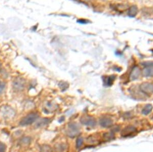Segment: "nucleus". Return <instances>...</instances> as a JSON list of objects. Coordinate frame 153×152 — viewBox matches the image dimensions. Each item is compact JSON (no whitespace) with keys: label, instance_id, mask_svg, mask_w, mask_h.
Here are the masks:
<instances>
[{"label":"nucleus","instance_id":"39448f33","mask_svg":"<svg viewBox=\"0 0 153 152\" xmlns=\"http://www.w3.org/2000/svg\"><path fill=\"white\" fill-rule=\"evenodd\" d=\"M82 124L89 127H94L96 124V119L91 116L85 115L82 116L80 119Z\"/></svg>","mask_w":153,"mask_h":152},{"label":"nucleus","instance_id":"a211bd4d","mask_svg":"<svg viewBox=\"0 0 153 152\" xmlns=\"http://www.w3.org/2000/svg\"><path fill=\"white\" fill-rule=\"evenodd\" d=\"M5 145L3 143H0V152H4L5 151Z\"/></svg>","mask_w":153,"mask_h":152},{"label":"nucleus","instance_id":"2eb2a0df","mask_svg":"<svg viewBox=\"0 0 153 152\" xmlns=\"http://www.w3.org/2000/svg\"><path fill=\"white\" fill-rule=\"evenodd\" d=\"M83 143V139L82 137H79L77 139L76 141V148H80V147L82 146Z\"/></svg>","mask_w":153,"mask_h":152},{"label":"nucleus","instance_id":"ddd939ff","mask_svg":"<svg viewBox=\"0 0 153 152\" xmlns=\"http://www.w3.org/2000/svg\"><path fill=\"white\" fill-rule=\"evenodd\" d=\"M153 110V106L151 104H148L142 110V114L144 115H148Z\"/></svg>","mask_w":153,"mask_h":152},{"label":"nucleus","instance_id":"9b49d317","mask_svg":"<svg viewBox=\"0 0 153 152\" xmlns=\"http://www.w3.org/2000/svg\"><path fill=\"white\" fill-rule=\"evenodd\" d=\"M104 79V82L105 83V85L107 86H111L113 84V82L115 79V76L114 75H112L110 76L105 77Z\"/></svg>","mask_w":153,"mask_h":152},{"label":"nucleus","instance_id":"9d476101","mask_svg":"<svg viewBox=\"0 0 153 152\" xmlns=\"http://www.w3.org/2000/svg\"><path fill=\"white\" fill-rule=\"evenodd\" d=\"M142 74L144 77H153V67H146L143 69Z\"/></svg>","mask_w":153,"mask_h":152},{"label":"nucleus","instance_id":"f03ea898","mask_svg":"<svg viewBox=\"0 0 153 152\" xmlns=\"http://www.w3.org/2000/svg\"><path fill=\"white\" fill-rule=\"evenodd\" d=\"M38 117V115L35 113H32L28 115L25 117L20 122V124L21 126H25L27 125L33 124Z\"/></svg>","mask_w":153,"mask_h":152},{"label":"nucleus","instance_id":"4468645a","mask_svg":"<svg viewBox=\"0 0 153 152\" xmlns=\"http://www.w3.org/2000/svg\"><path fill=\"white\" fill-rule=\"evenodd\" d=\"M103 139L105 141H110V140H113L114 139V135L112 132L110 133H106L103 135Z\"/></svg>","mask_w":153,"mask_h":152},{"label":"nucleus","instance_id":"1a4fd4ad","mask_svg":"<svg viewBox=\"0 0 153 152\" xmlns=\"http://www.w3.org/2000/svg\"><path fill=\"white\" fill-rule=\"evenodd\" d=\"M138 11V9L136 6H132L129 9L128 12V15L130 18H134L137 14Z\"/></svg>","mask_w":153,"mask_h":152},{"label":"nucleus","instance_id":"f257e3e1","mask_svg":"<svg viewBox=\"0 0 153 152\" xmlns=\"http://www.w3.org/2000/svg\"><path fill=\"white\" fill-rule=\"evenodd\" d=\"M67 135L70 137H75L80 133V128L78 124L75 123H71L68 125Z\"/></svg>","mask_w":153,"mask_h":152},{"label":"nucleus","instance_id":"f3484780","mask_svg":"<svg viewBox=\"0 0 153 152\" xmlns=\"http://www.w3.org/2000/svg\"><path fill=\"white\" fill-rule=\"evenodd\" d=\"M77 22L79 23V24H87L89 23V21L87 20V19H78L77 21Z\"/></svg>","mask_w":153,"mask_h":152},{"label":"nucleus","instance_id":"7ed1b4c3","mask_svg":"<svg viewBox=\"0 0 153 152\" xmlns=\"http://www.w3.org/2000/svg\"><path fill=\"white\" fill-rule=\"evenodd\" d=\"M139 90L144 94H152L153 93V85L150 82H143L139 86Z\"/></svg>","mask_w":153,"mask_h":152},{"label":"nucleus","instance_id":"423d86ee","mask_svg":"<svg viewBox=\"0 0 153 152\" xmlns=\"http://www.w3.org/2000/svg\"><path fill=\"white\" fill-rule=\"evenodd\" d=\"M25 86V82L24 79H17L16 81L13 82V88L14 89L18 90V91H21L24 88Z\"/></svg>","mask_w":153,"mask_h":152},{"label":"nucleus","instance_id":"f8f14e48","mask_svg":"<svg viewBox=\"0 0 153 152\" xmlns=\"http://www.w3.org/2000/svg\"><path fill=\"white\" fill-rule=\"evenodd\" d=\"M50 122V120L48 118H42L36 122V124H35V127L36 128L42 127L49 124Z\"/></svg>","mask_w":153,"mask_h":152},{"label":"nucleus","instance_id":"dca6fc26","mask_svg":"<svg viewBox=\"0 0 153 152\" xmlns=\"http://www.w3.org/2000/svg\"><path fill=\"white\" fill-rule=\"evenodd\" d=\"M142 65L146 67H153V61H144L142 63Z\"/></svg>","mask_w":153,"mask_h":152},{"label":"nucleus","instance_id":"20e7f679","mask_svg":"<svg viewBox=\"0 0 153 152\" xmlns=\"http://www.w3.org/2000/svg\"><path fill=\"white\" fill-rule=\"evenodd\" d=\"M137 132V129L133 126H127L121 132V135L124 137H128L135 135Z\"/></svg>","mask_w":153,"mask_h":152},{"label":"nucleus","instance_id":"0eeeda50","mask_svg":"<svg viewBox=\"0 0 153 152\" xmlns=\"http://www.w3.org/2000/svg\"><path fill=\"white\" fill-rule=\"evenodd\" d=\"M141 74V70L138 67H135L131 72L130 79L131 81H135L139 78Z\"/></svg>","mask_w":153,"mask_h":152},{"label":"nucleus","instance_id":"6e6552de","mask_svg":"<svg viewBox=\"0 0 153 152\" xmlns=\"http://www.w3.org/2000/svg\"><path fill=\"white\" fill-rule=\"evenodd\" d=\"M113 124V121L108 117L103 118L100 121V124L103 128H110L112 126Z\"/></svg>","mask_w":153,"mask_h":152}]
</instances>
